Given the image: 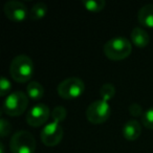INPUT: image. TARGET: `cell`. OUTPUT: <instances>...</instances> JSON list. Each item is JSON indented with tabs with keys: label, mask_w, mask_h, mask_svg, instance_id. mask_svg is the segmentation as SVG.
Returning a JSON list of instances; mask_svg holds the SVG:
<instances>
[{
	"label": "cell",
	"mask_w": 153,
	"mask_h": 153,
	"mask_svg": "<svg viewBox=\"0 0 153 153\" xmlns=\"http://www.w3.org/2000/svg\"><path fill=\"white\" fill-rule=\"evenodd\" d=\"M35 71L34 62L28 56L20 55L13 59L10 66V74L14 81L25 83L32 79Z\"/></svg>",
	"instance_id": "1"
},
{
	"label": "cell",
	"mask_w": 153,
	"mask_h": 153,
	"mask_svg": "<svg viewBox=\"0 0 153 153\" xmlns=\"http://www.w3.org/2000/svg\"><path fill=\"white\" fill-rule=\"evenodd\" d=\"M132 51V44L124 37H117L107 41L104 45V53L109 60L121 61L130 56Z\"/></svg>",
	"instance_id": "2"
},
{
	"label": "cell",
	"mask_w": 153,
	"mask_h": 153,
	"mask_svg": "<svg viewBox=\"0 0 153 153\" xmlns=\"http://www.w3.org/2000/svg\"><path fill=\"white\" fill-rule=\"evenodd\" d=\"M28 106V97L22 91L10 94L3 102L2 111L9 117H18L25 111Z\"/></svg>",
	"instance_id": "3"
},
{
	"label": "cell",
	"mask_w": 153,
	"mask_h": 153,
	"mask_svg": "<svg viewBox=\"0 0 153 153\" xmlns=\"http://www.w3.org/2000/svg\"><path fill=\"white\" fill-rule=\"evenodd\" d=\"M10 149L12 153H35L36 140L30 132L20 130L12 136Z\"/></svg>",
	"instance_id": "4"
},
{
	"label": "cell",
	"mask_w": 153,
	"mask_h": 153,
	"mask_svg": "<svg viewBox=\"0 0 153 153\" xmlns=\"http://www.w3.org/2000/svg\"><path fill=\"white\" fill-rule=\"evenodd\" d=\"M85 90V84L79 78L71 76L67 78L58 85L57 92L62 99L74 100L79 98Z\"/></svg>",
	"instance_id": "5"
},
{
	"label": "cell",
	"mask_w": 153,
	"mask_h": 153,
	"mask_svg": "<svg viewBox=\"0 0 153 153\" xmlns=\"http://www.w3.org/2000/svg\"><path fill=\"white\" fill-rule=\"evenodd\" d=\"M110 117V105L105 100H97L86 109V117L92 124L105 123Z\"/></svg>",
	"instance_id": "6"
},
{
	"label": "cell",
	"mask_w": 153,
	"mask_h": 153,
	"mask_svg": "<svg viewBox=\"0 0 153 153\" xmlns=\"http://www.w3.org/2000/svg\"><path fill=\"white\" fill-rule=\"evenodd\" d=\"M63 138V129L58 122L48 123L41 130V140L47 147H55Z\"/></svg>",
	"instance_id": "7"
},
{
	"label": "cell",
	"mask_w": 153,
	"mask_h": 153,
	"mask_svg": "<svg viewBox=\"0 0 153 153\" xmlns=\"http://www.w3.org/2000/svg\"><path fill=\"white\" fill-rule=\"evenodd\" d=\"M51 115V110L45 104H37L30 109L26 114V122L32 127H40L44 125Z\"/></svg>",
	"instance_id": "8"
},
{
	"label": "cell",
	"mask_w": 153,
	"mask_h": 153,
	"mask_svg": "<svg viewBox=\"0 0 153 153\" xmlns=\"http://www.w3.org/2000/svg\"><path fill=\"white\" fill-rule=\"evenodd\" d=\"M4 14L10 20L14 22H21L27 17V7L17 0L7 1L3 7Z\"/></svg>",
	"instance_id": "9"
},
{
	"label": "cell",
	"mask_w": 153,
	"mask_h": 153,
	"mask_svg": "<svg viewBox=\"0 0 153 153\" xmlns=\"http://www.w3.org/2000/svg\"><path fill=\"white\" fill-rule=\"evenodd\" d=\"M142 133V126L136 120H130L124 125L123 135L127 140H135Z\"/></svg>",
	"instance_id": "10"
},
{
	"label": "cell",
	"mask_w": 153,
	"mask_h": 153,
	"mask_svg": "<svg viewBox=\"0 0 153 153\" xmlns=\"http://www.w3.org/2000/svg\"><path fill=\"white\" fill-rule=\"evenodd\" d=\"M131 42L137 47H145L150 42V37L144 28L134 27L131 32Z\"/></svg>",
	"instance_id": "11"
},
{
	"label": "cell",
	"mask_w": 153,
	"mask_h": 153,
	"mask_svg": "<svg viewBox=\"0 0 153 153\" xmlns=\"http://www.w3.org/2000/svg\"><path fill=\"white\" fill-rule=\"evenodd\" d=\"M138 21L146 27L153 28V4H146L138 11Z\"/></svg>",
	"instance_id": "12"
},
{
	"label": "cell",
	"mask_w": 153,
	"mask_h": 153,
	"mask_svg": "<svg viewBox=\"0 0 153 153\" xmlns=\"http://www.w3.org/2000/svg\"><path fill=\"white\" fill-rule=\"evenodd\" d=\"M26 94L34 101H39L44 96V88L39 82H30L26 87Z\"/></svg>",
	"instance_id": "13"
},
{
	"label": "cell",
	"mask_w": 153,
	"mask_h": 153,
	"mask_svg": "<svg viewBox=\"0 0 153 153\" xmlns=\"http://www.w3.org/2000/svg\"><path fill=\"white\" fill-rule=\"evenodd\" d=\"M47 14V5L44 2H38L33 5L30 12V17L32 20H40Z\"/></svg>",
	"instance_id": "14"
},
{
	"label": "cell",
	"mask_w": 153,
	"mask_h": 153,
	"mask_svg": "<svg viewBox=\"0 0 153 153\" xmlns=\"http://www.w3.org/2000/svg\"><path fill=\"white\" fill-rule=\"evenodd\" d=\"M82 3L87 11L92 12V13H99V12L103 11L106 5V2L104 0H85Z\"/></svg>",
	"instance_id": "15"
},
{
	"label": "cell",
	"mask_w": 153,
	"mask_h": 153,
	"mask_svg": "<svg viewBox=\"0 0 153 153\" xmlns=\"http://www.w3.org/2000/svg\"><path fill=\"white\" fill-rule=\"evenodd\" d=\"M100 92H101V96H102L103 100H105V101H107V102H108V101L110 100L113 96H114L115 89H114V87H113L112 84L106 83V84H104L102 87H101Z\"/></svg>",
	"instance_id": "16"
},
{
	"label": "cell",
	"mask_w": 153,
	"mask_h": 153,
	"mask_svg": "<svg viewBox=\"0 0 153 153\" xmlns=\"http://www.w3.org/2000/svg\"><path fill=\"white\" fill-rule=\"evenodd\" d=\"M142 123L145 128L153 130V107L144 112L142 117Z\"/></svg>",
	"instance_id": "17"
},
{
	"label": "cell",
	"mask_w": 153,
	"mask_h": 153,
	"mask_svg": "<svg viewBox=\"0 0 153 153\" xmlns=\"http://www.w3.org/2000/svg\"><path fill=\"white\" fill-rule=\"evenodd\" d=\"M66 114H67V112H66L65 108L62 106L55 107L53 110L51 111V117H53V121L58 122V123L64 121V119L66 117Z\"/></svg>",
	"instance_id": "18"
},
{
	"label": "cell",
	"mask_w": 153,
	"mask_h": 153,
	"mask_svg": "<svg viewBox=\"0 0 153 153\" xmlns=\"http://www.w3.org/2000/svg\"><path fill=\"white\" fill-rule=\"evenodd\" d=\"M11 82L9 81V79H7L4 76H1V80H0V96L4 97L9 96V92L11 90Z\"/></svg>",
	"instance_id": "19"
},
{
	"label": "cell",
	"mask_w": 153,
	"mask_h": 153,
	"mask_svg": "<svg viewBox=\"0 0 153 153\" xmlns=\"http://www.w3.org/2000/svg\"><path fill=\"white\" fill-rule=\"evenodd\" d=\"M11 129H12L11 124L5 119H1V121H0V133H1V136L5 137L11 132Z\"/></svg>",
	"instance_id": "20"
},
{
	"label": "cell",
	"mask_w": 153,
	"mask_h": 153,
	"mask_svg": "<svg viewBox=\"0 0 153 153\" xmlns=\"http://www.w3.org/2000/svg\"><path fill=\"white\" fill-rule=\"evenodd\" d=\"M129 112L133 117H140V115L143 117V114H144L143 113V108L138 104H135V103L129 106Z\"/></svg>",
	"instance_id": "21"
},
{
	"label": "cell",
	"mask_w": 153,
	"mask_h": 153,
	"mask_svg": "<svg viewBox=\"0 0 153 153\" xmlns=\"http://www.w3.org/2000/svg\"><path fill=\"white\" fill-rule=\"evenodd\" d=\"M0 148H1V153H3V152H4V149H3V144H2V143H1V144H0Z\"/></svg>",
	"instance_id": "22"
}]
</instances>
